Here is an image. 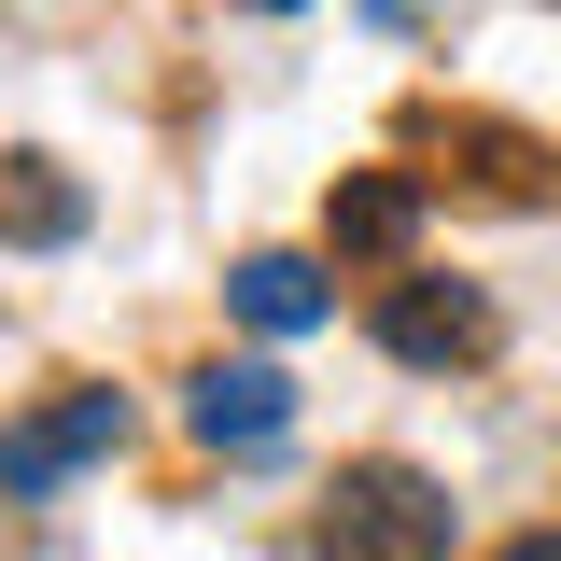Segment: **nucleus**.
Instances as JSON below:
<instances>
[{
	"instance_id": "nucleus-1",
	"label": "nucleus",
	"mask_w": 561,
	"mask_h": 561,
	"mask_svg": "<svg viewBox=\"0 0 561 561\" xmlns=\"http://www.w3.org/2000/svg\"><path fill=\"white\" fill-rule=\"evenodd\" d=\"M449 491L421 463H351L337 478V519H323V561H449Z\"/></svg>"
},
{
	"instance_id": "nucleus-2",
	"label": "nucleus",
	"mask_w": 561,
	"mask_h": 561,
	"mask_svg": "<svg viewBox=\"0 0 561 561\" xmlns=\"http://www.w3.org/2000/svg\"><path fill=\"white\" fill-rule=\"evenodd\" d=\"M99 449H127V393H57V408L0 421V491H57L70 463H99Z\"/></svg>"
},
{
	"instance_id": "nucleus-3",
	"label": "nucleus",
	"mask_w": 561,
	"mask_h": 561,
	"mask_svg": "<svg viewBox=\"0 0 561 561\" xmlns=\"http://www.w3.org/2000/svg\"><path fill=\"white\" fill-rule=\"evenodd\" d=\"M379 351L393 365H478L491 351V295L478 280H393L379 295Z\"/></svg>"
},
{
	"instance_id": "nucleus-4",
	"label": "nucleus",
	"mask_w": 561,
	"mask_h": 561,
	"mask_svg": "<svg viewBox=\"0 0 561 561\" xmlns=\"http://www.w3.org/2000/svg\"><path fill=\"white\" fill-rule=\"evenodd\" d=\"M183 421H197V449H280L295 435V379L280 365H197L183 379Z\"/></svg>"
},
{
	"instance_id": "nucleus-5",
	"label": "nucleus",
	"mask_w": 561,
	"mask_h": 561,
	"mask_svg": "<svg viewBox=\"0 0 561 561\" xmlns=\"http://www.w3.org/2000/svg\"><path fill=\"white\" fill-rule=\"evenodd\" d=\"M225 309H239L253 337H309L337 295H323V267H309V253H239V267H225Z\"/></svg>"
},
{
	"instance_id": "nucleus-6",
	"label": "nucleus",
	"mask_w": 561,
	"mask_h": 561,
	"mask_svg": "<svg viewBox=\"0 0 561 561\" xmlns=\"http://www.w3.org/2000/svg\"><path fill=\"white\" fill-rule=\"evenodd\" d=\"M0 239H14V253H57V239H84V183H70L57 154H14V169H0Z\"/></svg>"
},
{
	"instance_id": "nucleus-7",
	"label": "nucleus",
	"mask_w": 561,
	"mask_h": 561,
	"mask_svg": "<svg viewBox=\"0 0 561 561\" xmlns=\"http://www.w3.org/2000/svg\"><path fill=\"white\" fill-rule=\"evenodd\" d=\"M323 239H337V253H408L421 239V183L408 169H351L337 210H323Z\"/></svg>"
},
{
	"instance_id": "nucleus-8",
	"label": "nucleus",
	"mask_w": 561,
	"mask_h": 561,
	"mask_svg": "<svg viewBox=\"0 0 561 561\" xmlns=\"http://www.w3.org/2000/svg\"><path fill=\"white\" fill-rule=\"evenodd\" d=\"M491 561H561V534H505V548H491Z\"/></svg>"
},
{
	"instance_id": "nucleus-9",
	"label": "nucleus",
	"mask_w": 561,
	"mask_h": 561,
	"mask_svg": "<svg viewBox=\"0 0 561 561\" xmlns=\"http://www.w3.org/2000/svg\"><path fill=\"white\" fill-rule=\"evenodd\" d=\"M365 14H393V28H408V14H421V0H365Z\"/></svg>"
},
{
	"instance_id": "nucleus-10",
	"label": "nucleus",
	"mask_w": 561,
	"mask_h": 561,
	"mask_svg": "<svg viewBox=\"0 0 561 561\" xmlns=\"http://www.w3.org/2000/svg\"><path fill=\"white\" fill-rule=\"evenodd\" d=\"M253 14H295V0H253Z\"/></svg>"
}]
</instances>
